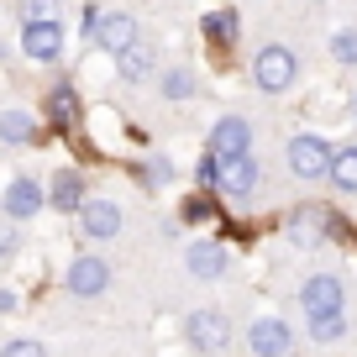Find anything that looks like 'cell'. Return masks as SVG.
Masks as SVG:
<instances>
[{"label": "cell", "instance_id": "obj_18", "mask_svg": "<svg viewBox=\"0 0 357 357\" xmlns=\"http://www.w3.org/2000/svg\"><path fill=\"white\" fill-rule=\"evenodd\" d=\"M195 89H200L195 68H163V95H168V100H190Z\"/></svg>", "mask_w": 357, "mask_h": 357}, {"label": "cell", "instance_id": "obj_5", "mask_svg": "<svg viewBox=\"0 0 357 357\" xmlns=\"http://www.w3.org/2000/svg\"><path fill=\"white\" fill-rule=\"evenodd\" d=\"M22 53L37 58V63H53L63 53V22L58 16H37V22H22Z\"/></svg>", "mask_w": 357, "mask_h": 357}, {"label": "cell", "instance_id": "obj_9", "mask_svg": "<svg viewBox=\"0 0 357 357\" xmlns=\"http://www.w3.org/2000/svg\"><path fill=\"white\" fill-rule=\"evenodd\" d=\"M231 342V326H226L221 310H195L190 315V347L195 352H221Z\"/></svg>", "mask_w": 357, "mask_h": 357}, {"label": "cell", "instance_id": "obj_20", "mask_svg": "<svg viewBox=\"0 0 357 357\" xmlns=\"http://www.w3.org/2000/svg\"><path fill=\"white\" fill-rule=\"evenodd\" d=\"M236 32H242V22H236V11H211V16H205V37H211V43H231V37Z\"/></svg>", "mask_w": 357, "mask_h": 357}, {"label": "cell", "instance_id": "obj_19", "mask_svg": "<svg viewBox=\"0 0 357 357\" xmlns=\"http://www.w3.org/2000/svg\"><path fill=\"white\" fill-rule=\"evenodd\" d=\"M289 236H294L300 247L321 242V211H294V215H289Z\"/></svg>", "mask_w": 357, "mask_h": 357}, {"label": "cell", "instance_id": "obj_16", "mask_svg": "<svg viewBox=\"0 0 357 357\" xmlns=\"http://www.w3.org/2000/svg\"><path fill=\"white\" fill-rule=\"evenodd\" d=\"M342 195H357V147H331V168H326Z\"/></svg>", "mask_w": 357, "mask_h": 357}, {"label": "cell", "instance_id": "obj_3", "mask_svg": "<svg viewBox=\"0 0 357 357\" xmlns=\"http://www.w3.org/2000/svg\"><path fill=\"white\" fill-rule=\"evenodd\" d=\"M289 174L294 178H321L326 168H331V142L326 137H315V132H300V137H289Z\"/></svg>", "mask_w": 357, "mask_h": 357}, {"label": "cell", "instance_id": "obj_12", "mask_svg": "<svg viewBox=\"0 0 357 357\" xmlns=\"http://www.w3.org/2000/svg\"><path fill=\"white\" fill-rule=\"evenodd\" d=\"M252 147V126H247V116H221L211 132V153L226 158V153H247Z\"/></svg>", "mask_w": 357, "mask_h": 357}, {"label": "cell", "instance_id": "obj_7", "mask_svg": "<svg viewBox=\"0 0 357 357\" xmlns=\"http://www.w3.org/2000/svg\"><path fill=\"white\" fill-rule=\"evenodd\" d=\"M89 37H95V43L105 47V53H121V47H132L137 43V22L126 11H111V16H100V11H89V26H84Z\"/></svg>", "mask_w": 357, "mask_h": 357}, {"label": "cell", "instance_id": "obj_13", "mask_svg": "<svg viewBox=\"0 0 357 357\" xmlns=\"http://www.w3.org/2000/svg\"><path fill=\"white\" fill-rule=\"evenodd\" d=\"M184 268H190L195 279H226L231 257H226V247H215V242H195L190 252H184Z\"/></svg>", "mask_w": 357, "mask_h": 357}, {"label": "cell", "instance_id": "obj_22", "mask_svg": "<svg viewBox=\"0 0 357 357\" xmlns=\"http://www.w3.org/2000/svg\"><path fill=\"white\" fill-rule=\"evenodd\" d=\"M331 58L347 68H357V26H336L331 32Z\"/></svg>", "mask_w": 357, "mask_h": 357}, {"label": "cell", "instance_id": "obj_17", "mask_svg": "<svg viewBox=\"0 0 357 357\" xmlns=\"http://www.w3.org/2000/svg\"><path fill=\"white\" fill-rule=\"evenodd\" d=\"M32 137H37V121H32V111H0V142L22 147V142H32Z\"/></svg>", "mask_w": 357, "mask_h": 357}, {"label": "cell", "instance_id": "obj_29", "mask_svg": "<svg viewBox=\"0 0 357 357\" xmlns=\"http://www.w3.org/2000/svg\"><path fill=\"white\" fill-rule=\"evenodd\" d=\"M352 116H357V105H352Z\"/></svg>", "mask_w": 357, "mask_h": 357}, {"label": "cell", "instance_id": "obj_10", "mask_svg": "<svg viewBox=\"0 0 357 357\" xmlns=\"http://www.w3.org/2000/svg\"><path fill=\"white\" fill-rule=\"evenodd\" d=\"M300 305H305V315H331V310H342V279H336V273H315V279H305Z\"/></svg>", "mask_w": 357, "mask_h": 357}, {"label": "cell", "instance_id": "obj_23", "mask_svg": "<svg viewBox=\"0 0 357 357\" xmlns=\"http://www.w3.org/2000/svg\"><path fill=\"white\" fill-rule=\"evenodd\" d=\"M342 331H347L342 310H331V315H310V336H315V342H336Z\"/></svg>", "mask_w": 357, "mask_h": 357}, {"label": "cell", "instance_id": "obj_11", "mask_svg": "<svg viewBox=\"0 0 357 357\" xmlns=\"http://www.w3.org/2000/svg\"><path fill=\"white\" fill-rule=\"evenodd\" d=\"M247 342H252L257 357H289V326L279 321V315H263V321H252V331H247Z\"/></svg>", "mask_w": 357, "mask_h": 357}, {"label": "cell", "instance_id": "obj_24", "mask_svg": "<svg viewBox=\"0 0 357 357\" xmlns=\"http://www.w3.org/2000/svg\"><path fill=\"white\" fill-rule=\"evenodd\" d=\"M0 357H47V352H43V342H26V336H22V342L0 347Z\"/></svg>", "mask_w": 357, "mask_h": 357}, {"label": "cell", "instance_id": "obj_8", "mask_svg": "<svg viewBox=\"0 0 357 357\" xmlns=\"http://www.w3.org/2000/svg\"><path fill=\"white\" fill-rule=\"evenodd\" d=\"M47 205V190L37 184V178H11L6 184V195H0V211H6V221H32L37 211Z\"/></svg>", "mask_w": 357, "mask_h": 357}, {"label": "cell", "instance_id": "obj_28", "mask_svg": "<svg viewBox=\"0 0 357 357\" xmlns=\"http://www.w3.org/2000/svg\"><path fill=\"white\" fill-rule=\"evenodd\" d=\"M184 215H190V221H205V215H211V200H190V205H184Z\"/></svg>", "mask_w": 357, "mask_h": 357}, {"label": "cell", "instance_id": "obj_15", "mask_svg": "<svg viewBox=\"0 0 357 357\" xmlns=\"http://www.w3.org/2000/svg\"><path fill=\"white\" fill-rule=\"evenodd\" d=\"M47 205L53 211H79L84 205V174H74V168H58L53 174V184H47Z\"/></svg>", "mask_w": 357, "mask_h": 357}, {"label": "cell", "instance_id": "obj_6", "mask_svg": "<svg viewBox=\"0 0 357 357\" xmlns=\"http://www.w3.org/2000/svg\"><path fill=\"white\" fill-rule=\"evenodd\" d=\"M79 231H84V242H111L116 231H121V205L116 200H89L84 195V205H79Z\"/></svg>", "mask_w": 357, "mask_h": 357}, {"label": "cell", "instance_id": "obj_26", "mask_svg": "<svg viewBox=\"0 0 357 357\" xmlns=\"http://www.w3.org/2000/svg\"><path fill=\"white\" fill-rule=\"evenodd\" d=\"M16 252V231H11V221H0V257H11Z\"/></svg>", "mask_w": 357, "mask_h": 357}, {"label": "cell", "instance_id": "obj_1", "mask_svg": "<svg viewBox=\"0 0 357 357\" xmlns=\"http://www.w3.org/2000/svg\"><path fill=\"white\" fill-rule=\"evenodd\" d=\"M294 79H300V58H294V47H284V43L257 47V58H252V84L263 89V95H284Z\"/></svg>", "mask_w": 357, "mask_h": 357}, {"label": "cell", "instance_id": "obj_25", "mask_svg": "<svg viewBox=\"0 0 357 357\" xmlns=\"http://www.w3.org/2000/svg\"><path fill=\"white\" fill-rule=\"evenodd\" d=\"M37 16H58V0H26L22 22H37Z\"/></svg>", "mask_w": 357, "mask_h": 357}, {"label": "cell", "instance_id": "obj_2", "mask_svg": "<svg viewBox=\"0 0 357 357\" xmlns=\"http://www.w3.org/2000/svg\"><path fill=\"white\" fill-rule=\"evenodd\" d=\"M211 168H215V190L231 195V200H247V195L257 190V163H252V153H226V158L211 153Z\"/></svg>", "mask_w": 357, "mask_h": 357}, {"label": "cell", "instance_id": "obj_21", "mask_svg": "<svg viewBox=\"0 0 357 357\" xmlns=\"http://www.w3.org/2000/svg\"><path fill=\"white\" fill-rule=\"evenodd\" d=\"M47 111H53V126H74V121H79L74 89H53V95H47Z\"/></svg>", "mask_w": 357, "mask_h": 357}, {"label": "cell", "instance_id": "obj_27", "mask_svg": "<svg viewBox=\"0 0 357 357\" xmlns=\"http://www.w3.org/2000/svg\"><path fill=\"white\" fill-rule=\"evenodd\" d=\"M168 174H174V168H168V163H163V158H158V163H153V168H147V184H168Z\"/></svg>", "mask_w": 357, "mask_h": 357}, {"label": "cell", "instance_id": "obj_14", "mask_svg": "<svg viewBox=\"0 0 357 357\" xmlns=\"http://www.w3.org/2000/svg\"><path fill=\"white\" fill-rule=\"evenodd\" d=\"M153 68H158V58H153V47H147L142 37H137L132 47H121V53H116V74H121L126 84H147V79H153Z\"/></svg>", "mask_w": 357, "mask_h": 357}, {"label": "cell", "instance_id": "obj_4", "mask_svg": "<svg viewBox=\"0 0 357 357\" xmlns=\"http://www.w3.org/2000/svg\"><path fill=\"white\" fill-rule=\"evenodd\" d=\"M63 284H68V294H79V300H95V294L111 289V263H105V257H95V252H84V257H74V263H68Z\"/></svg>", "mask_w": 357, "mask_h": 357}]
</instances>
